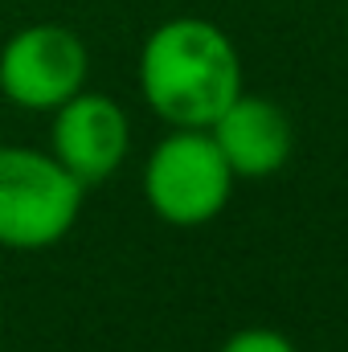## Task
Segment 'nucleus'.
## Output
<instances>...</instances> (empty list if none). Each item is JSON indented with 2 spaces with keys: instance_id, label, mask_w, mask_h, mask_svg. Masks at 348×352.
<instances>
[{
  "instance_id": "f257e3e1",
  "label": "nucleus",
  "mask_w": 348,
  "mask_h": 352,
  "mask_svg": "<svg viewBox=\"0 0 348 352\" xmlns=\"http://www.w3.org/2000/svg\"><path fill=\"white\" fill-rule=\"evenodd\" d=\"M140 94L168 127H209L242 94L234 37L205 16H168L140 50Z\"/></svg>"
},
{
  "instance_id": "f03ea898",
  "label": "nucleus",
  "mask_w": 348,
  "mask_h": 352,
  "mask_svg": "<svg viewBox=\"0 0 348 352\" xmlns=\"http://www.w3.org/2000/svg\"><path fill=\"white\" fill-rule=\"evenodd\" d=\"M83 184L50 152L4 144L0 148V246L8 250H50L58 246L78 213Z\"/></svg>"
},
{
  "instance_id": "7ed1b4c3",
  "label": "nucleus",
  "mask_w": 348,
  "mask_h": 352,
  "mask_svg": "<svg viewBox=\"0 0 348 352\" xmlns=\"http://www.w3.org/2000/svg\"><path fill=\"white\" fill-rule=\"evenodd\" d=\"M234 180L238 176L205 127H173L144 164V197L160 221L197 230L221 217L234 197Z\"/></svg>"
},
{
  "instance_id": "20e7f679",
  "label": "nucleus",
  "mask_w": 348,
  "mask_h": 352,
  "mask_svg": "<svg viewBox=\"0 0 348 352\" xmlns=\"http://www.w3.org/2000/svg\"><path fill=\"white\" fill-rule=\"evenodd\" d=\"M87 41L54 21L17 29L0 45V94L25 111H58L87 87Z\"/></svg>"
},
{
  "instance_id": "39448f33",
  "label": "nucleus",
  "mask_w": 348,
  "mask_h": 352,
  "mask_svg": "<svg viewBox=\"0 0 348 352\" xmlns=\"http://www.w3.org/2000/svg\"><path fill=\"white\" fill-rule=\"evenodd\" d=\"M127 148H131V123L111 94L83 87L54 111L50 156L83 188L115 176V168L127 160Z\"/></svg>"
},
{
  "instance_id": "423d86ee",
  "label": "nucleus",
  "mask_w": 348,
  "mask_h": 352,
  "mask_svg": "<svg viewBox=\"0 0 348 352\" xmlns=\"http://www.w3.org/2000/svg\"><path fill=\"white\" fill-rule=\"evenodd\" d=\"M205 131L213 135L230 173L242 180H262V176L283 173L295 152V127H291L287 111L274 98L246 94V90Z\"/></svg>"
},
{
  "instance_id": "0eeeda50",
  "label": "nucleus",
  "mask_w": 348,
  "mask_h": 352,
  "mask_svg": "<svg viewBox=\"0 0 348 352\" xmlns=\"http://www.w3.org/2000/svg\"><path fill=\"white\" fill-rule=\"evenodd\" d=\"M217 352H299V349L279 328H242V332H234Z\"/></svg>"
},
{
  "instance_id": "6e6552de",
  "label": "nucleus",
  "mask_w": 348,
  "mask_h": 352,
  "mask_svg": "<svg viewBox=\"0 0 348 352\" xmlns=\"http://www.w3.org/2000/svg\"><path fill=\"white\" fill-rule=\"evenodd\" d=\"M345 50H348V8H345Z\"/></svg>"
}]
</instances>
